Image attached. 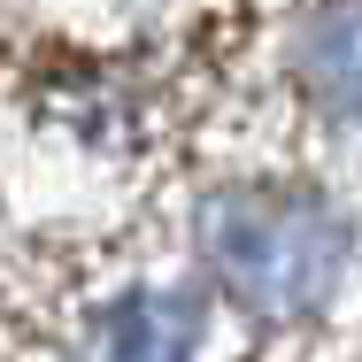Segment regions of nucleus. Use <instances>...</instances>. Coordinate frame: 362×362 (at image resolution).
<instances>
[{"instance_id": "nucleus-1", "label": "nucleus", "mask_w": 362, "mask_h": 362, "mask_svg": "<svg viewBox=\"0 0 362 362\" xmlns=\"http://www.w3.org/2000/svg\"><path fill=\"white\" fill-rule=\"evenodd\" d=\"M209 262L247 308L262 316H308L347 278V223L316 193L293 185H247L209 209Z\"/></svg>"}, {"instance_id": "nucleus-3", "label": "nucleus", "mask_w": 362, "mask_h": 362, "mask_svg": "<svg viewBox=\"0 0 362 362\" xmlns=\"http://www.w3.org/2000/svg\"><path fill=\"white\" fill-rule=\"evenodd\" d=\"M300 70H308V93H316L324 108H339V116L362 124V0L332 8V16L308 31Z\"/></svg>"}, {"instance_id": "nucleus-2", "label": "nucleus", "mask_w": 362, "mask_h": 362, "mask_svg": "<svg viewBox=\"0 0 362 362\" xmlns=\"http://www.w3.org/2000/svg\"><path fill=\"white\" fill-rule=\"evenodd\" d=\"M201 347V300L193 293H132L100 324V362H193Z\"/></svg>"}]
</instances>
